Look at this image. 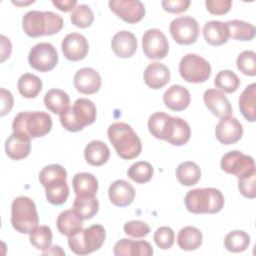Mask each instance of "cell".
<instances>
[{
  "label": "cell",
  "instance_id": "6da1fadb",
  "mask_svg": "<svg viewBox=\"0 0 256 256\" xmlns=\"http://www.w3.org/2000/svg\"><path fill=\"white\" fill-rule=\"evenodd\" d=\"M107 135L120 158L130 160L141 153V140L127 123L115 122L111 124L108 127Z\"/></svg>",
  "mask_w": 256,
  "mask_h": 256
},
{
  "label": "cell",
  "instance_id": "7a4b0ae2",
  "mask_svg": "<svg viewBox=\"0 0 256 256\" xmlns=\"http://www.w3.org/2000/svg\"><path fill=\"white\" fill-rule=\"evenodd\" d=\"M64 25L62 17L51 11L31 10L24 14L22 27L29 37H39L43 35H54L58 33Z\"/></svg>",
  "mask_w": 256,
  "mask_h": 256
},
{
  "label": "cell",
  "instance_id": "3957f363",
  "mask_svg": "<svg viewBox=\"0 0 256 256\" xmlns=\"http://www.w3.org/2000/svg\"><path fill=\"white\" fill-rule=\"evenodd\" d=\"M186 209L194 214H215L224 206V196L212 187L196 188L188 191L184 198Z\"/></svg>",
  "mask_w": 256,
  "mask_h": 256
},
{
  "label": "cell",
  "instance_id": "277c9868",
  "mask_svg": "<svg viewBox=\"0 0 256 256\" xmlns=\"http://www.w3.org/2000/svg\"><path fill=\"white\" fill-rule=\"evenodd\" d=\"M52 128L51 116L43 111H23L15 116L12 129L30 138H38L47 135Z\"/></svg>",
  "mask_w": 256,
  "mask_h": 256
},
{
  "label": "cell",
  "instance_id": "5b68a950",
  "mask_svg": "<svg viewBox=\"0 0 256 256\" xmlns=\"http://www.w3.org/2000/svg\"><path fill=\"white\" fill-rule=\"evenodd\" d=\"M96 120V106L86 98L77 99L72 107L60 115L61 125L70 132L82 130Z\"/></svg>",
  "mask_w": 256,
  "mask_h": 256
},
{
  "label": "cell",
  "instance_id": "8992f818",
  "mask_svg": "<svg viewBox=\"0 0 256 256\" xmlns=\"http://www.w3.org/2000/svg\"><path fill=\"white\" fill-rule=\"evenodd\" d=\"M39 222L34 201L25 196L16 197L11 204V224L22 234L30 233Z\"/></svg>",
  "mask_w": 256,
  "mask_h": 256
},
{
  "label": "cell",
  "instance_id": "52a82bcc",
  "mask_svg": "<svg viewBox=\"0 0 256 256\" xmlns=\"http://www.w3.org/2000/svg\"><path fill=\"white\" fill-rule=\"evenodd\" d=\"M105 237L106 233L104 227L100 224H94L69 236L68 245L73 253L77 255H87L101 248Z\"/></svg>",
  "mask_w": 256,
  "mask_h": 256
},
{
  "label": "cell",
  "instance_id": "ba28073f",
  "mask_svg": "<svg viewBox=\"0 0 256 256\" xmlns=\"http://www.w3.org/2000/svg\"><path fill=\"white\" fill-rule=\"evenodd\" d=\"M181 77L189 83H203L211 75V65L197 54H186L179 63Z\"/></svg>",
  "mask_w": 256,
  "mask_h": 256
},
{
  "label": "cell",
  "instance_id": "9c48e42d",
  "mask_svg": "<svg viewBox=\"0 0 256 256\" xmlns=\"http://www.w3.org/2000/svg\"><path fill=\"white\" fill-rule=\"evenodd\" d=\"M220 165L224 172L232 174L238 179L255 173L254 159L237 150L224 154L221 158Z\"/></svg>",
  "mask_w": 256,
  "mask_h": 256
},
{
  "label": "cell",
  "instance_id": "30bf717a",
  "mask_svg": "<svg viewBox=\"0 0 256 256\" xmlns=\"http://www.w3.org/2000/svg\"><path fill=\"white\" fill-rule=\"evenodd\" d=\"M190 136L191 129L185 120L167 115L160 131L159 139L165 140L174 146H182L189 141Z\"/></svg>",
  "mask_w": 256,
  "mask_h": 256
},
{
  "label": "cell",
  "instance_id": "8fae6325",
  "mask_svg": "<svg viewBox=\"0 0 256 256\" xmlns=\"http://www.w3.org/2000/svg\"><path fill=\"white\" fill-rule=\"evenodd\" d=\"M28 61L32 68L40 72H48L55 68L58 63L56 48L47 42L34 45L28 55Z\"/></svg>",
  "mask_w": 256,
  "mask_h": 256
},
{
  "label": "cell",
  "instance_id": "7c38bea8",
  "mask_svg": "<svg viewBox=\"0 0 256 256\" xmlns=\"http://www.w3.org/2000/svg\"><path fill=\"white\" fill-rule=\"evenodd\" d=\"M170 34L172 38L182 45L194 43L199 36L198 22L190 16H181L175 18L170 23Z\"/></svg>",
  "mask_w": 256,
  "mask_h": 256
},
{
  "label": "cell",
  "instance_id": "4fadbf2b",
  "mask_svg": "<svg viewBox=\"0 0 256 256\" xmlns=\"http://www.w3.org/2000/svg\"><path fill=\"white\" fill-rule=\"evenodd\" d=\"M142 48L145 56L152 60H160L167 56L169 43L159 29H148L142 37Z\"/></svg>",
  "mask_w": 256,
  "mask_h": 256
},
{
  "label": "cell",
  "instance_id": "5bb4252c",
  "mask_svg": "<svg viewBox=\"0 0 256 256\" xmlns=\"http://www.w3.org/2000/svg\"><path fill=\"white\" fill-rule=\"evenodd\" d=\"M108 4L114 14L130 24L141 21L145 16L144 4L139 0L109 1Z\"/></svg>",
  "mask_w": 256,
  "mask_h": 256
},
{
  "label": "cell",
  "instance_id": "9a60e30c",
  "mask_svg": "<svg viewBox=\"0 0 256 256\" xmlns=\"http://www.w3.org/2000/svg\"><path fill=\"white\" fill-rule=\"evenodd\" d=\"M61 49L66 59L70 61H80L87 56L89 44L82 34L70 33L62 40Z\"/></svg>",
  "mask_w": 256,
  "mask_h": 256
},
{
  "label": "cell",
  "instance_id": "2e32d148",
  "mask_svg": "<svg viewBox=\"0 0 256 256\" xmlns=\"http://www.w3.org/2000/svg\"><path fill=\"white\" fill-rule=\"evenodd\" d=\"M215 135L217 140L224 144L230 145L238 142L243 135L242 124L232 116L221 118L215 128Z\"/></svg>",
  "mask_w": 256,
  "mask_h": 256
},
{
  "label": "cell",
  "instance_id": "e0dca14e",
  "mask_svg": "<svg viewBox=\"0 0 256 256\" xmlns=\"http://www.w3.org/2000/svg\"><path fill=\"white\" fill-rule=\"evenodd\" d=\"M73 83L78 92L91 95L99 91L101 87V77L93 68L85 67L75 73Z\"/></svg>",
  "mask_w": 256,
  "mask_h": 256
},
{
  "label": "cell",
  "instance_id": "ac0fdd59",
  "mask_svg": "<svg viewBox=\"0 0 256 256\" xmlns=\"http://www.w3.org/2000/svg\"><path fill=\"white\" fill-rule=\"evenodd\" d=\"M203 101L206 107L218 118L230 116L232 106L227 97L217 89H208L203 94Z\"/></svg>",
  "mask_w": 256,
  "mask_h": 256
},
{
  "label": "cell",
  "instance_id": "d6986e66",
  "mask_svg": "<svg viewBox=\"0 0 256 256\" xmlns=\"http://www.w3.org/2000/svg\"><path fill=\"white\" fill-rule=\"evenodd\" d=\"M31 150V138L19 132H13L5 142V151L9 158L21 160L26 158Z\"/></svg>",
  "mask_w": 256,
  "mask_h": 256
},
{
  "label": "cell",
  "instance_id": "ffe728a7",
  "mask_svg": "<svg viewBox=\"0 0 256 256\" xmlns=\"http://www.w3.org/2000/svg\"><path fill=\"white\" fill-rule=\"evenodd\" d=\"M114 254L116 256H151L153 249L147 241L123 238L115 243Z\"/></svg>",
  "mask_w": 256,
  "mask_h": 256
},
{
  "label": "cell",
  "instance_id": "44dd1931",
  "mask_svg": "<svg viewBox=\"0 0 256 256\" xmlns=\"http://www.w3.org/2000/svg\"><path fill=\"white\" fill-rule=\"evenodd\" d=\"M134 187L125 180L114 181L108 190V195L111 203L118 207H126L130 205L135 198Z\"/></svg>",
  "mask_w": 256,
  "mask_h": 256
},
{
  "label": "cell",
  "instance_id": "7402d4cb",
  "mask_svg": "<svg viewBox=\"0 0 256 256\" xmlns=\"http://www.w3.org/2000/svg\"><path fill=\"white\" fill-rule=\"evenodd\" d=\"M111 47L116 56L121 58H128L136 52L137 39L133 33L122 30L113 36Z\"/></svg>",
  "mask_w": 256,
  "mask_h": 256
},
{
  "label": "cell",
  "instance_id": "603a6c76",
  "mask_svg": "<svg viewBox=\"0 0 256 256\" xmlns=\"http://www.w3.org/2000/svg\"><path fill=\"white\" fill-rule=\"evenodd\" d=\"M144 82L152 89H161L170 81V70L159 62L149 64L143 74Z\"/></svg>",
  "mask_w": 256,
  "mask_h": 256
},
{
  "label": "cell",
  "instance_id": "cb8c5ba5",
  "mask_svg": "<svg viewBox=\"0 0 256 256\" xmlns=\"http://www.w3.org/2000/svg\"><path fill=\"white\" fill-rule=\"evenodd\" d=\"M190 93L181 85H172L163 95V102L167 108L173 111H182L190 104Z\"/></svg>",
  "mask_w": 256,
  "mask_h": 256
},
{
  "label": "cell",
  "instance_id": "d4e9b609",
  "mask_svg": "<svg viewBox=\"0 0 256 256\" xmlns=\"http://www.w3.org/2000/svg\"><path fill=\"white\" fill-rule=\"evenodd\" d=\"M72 186L76 196L93 197L98 190V180L91 173L81 172L73 177Z\"/></svg>",
  "mask_w": 256,
  "mask_h": 256
},
{
  "label": "cell",
  "instance_id": "484cf974",
  "mask_svg": "<svg viewBox=\"0 0 256 256\" xmlns=\"http://www.w3.org/2000/svg\"><path fill=\"white\" fill-rule=\"evenodd\" d=\"M203 35L206 42L212 46L225 44L229 39V31L226 22L213 20L205 23Z\"/></svg>",
  "mask_w": 256,
  "mask_h": 256
},
{
  "label": "cell",
  "instance_id": "4316f807",
  "mask_svg": "<svg viewBox=\"0 0 256 256\" xmlns=\"http://www.w3.org/2000/svg\"><path fill=\"white\" fill-rule=\"evenodd\" d=\"M84 157L88 164L92 166H101L108 161L110 157V149L103 141L93 140L86 145Z\"/></svg>",
  "mask_w": 256,
  "mask_h": 256
},
{
  "label": "cell",
  "instance_id": "83f0119b",
  "mask_svg": "<svg viewBox=\"0 0 256 256\" xmlns=\"http://www.w3.org/2000/svg\"><path fill=\"white\" fill-rule=\"evenodd\" d=\"M83 220L71 209L61 212L56 221L58 231L65 236H72L82 230Z\"/></svg>",
  "mask_w": 256,
  "mask_h": 256
},
{
  "label": "cell",
  "instance_id": "f1b7e54d",
  "mask_svg": "<svg viewBox=\"0 0 256 256\" xmlns=\"http://www.w3.org/2000/svg\"><path fill=\"white\" fill-rule=\"evenodd\" d=\"M45 107L54 114L61 115L69 109L70 98L69 95L61 89H51L44 97Z\"/></svg>",
  "mask_w": 256,
  "mask_h": 256
},
{
  "label": "cell",
  "instance_id": "f546056e",
  "mask_svg": "<svg viewBox=\"0 0 256 256\" xmlns=\"http://www.w3.org/2000/svg\"><path fill=\"white\" fill-rule=\"evenodd\" d=\"M256 84L248 85L239 97V109L243 117L249 122H254L256 119Z\"/></svg>",
  "mask_w": 256,
  "mask_h": 256
},
{
  "label": "cell",
  "instance_id": "4dcf8cb0",
  "mask_svg": "<svg viewBox=\"0 0 256 256\" xmlns=\"http://www.w3.org/2000/svg\"><path fill=\"white\" fill-rule=\"evenodd\" d=\"M203 236L201 231L193 226L182 228L177 236L178 246L185 251H192L199 248L202 244Z\"/></svg>",
  "mask_w": 256,
  "mask_h": 256
},
{
  "label": "cell",
  "instance_id": "1f68e13d",
  "mask_svg": "<svg viewBox=\"0 0 256 256\" xmlns=\"http://www.w3.org/2000/svg\"><path fill=\"white\" fill-rule=\"evenodd\" d=\"M200 177L201 170L195 162L185 161L180 163L176 168V178L184 186L195 185L200 180Z\"/></svg>",
  "mask_w": 256,
  "mask_h": 256
},
{
  "label": "cell",
  "instance_id": "d6a6232c",
  "mask_svg": "<svg viewBox=\"0 0 256 256\" xmlns=\"http://www.w3.org/2000/svg\"><path fill=\"white\" fill-rule=\"evenodd\" d=\"M72 210L82 219L88 220L93 218L98 210H99V203L95 196L93 197H78L76 196Z\"/></svg>",
  "mask_w": 256,
  "mask_h": 256
},
{
  "label": "cell",
  "instance_id": "836d02e7",
  "mask_svg": "<svg viewBox=\"0 0 256 256\" xmlns=\"http://www.w3.org/2000/svg\"><path fill=\"white\" fill-rule=\"evenodd\" d=\"M19 93L25 98H35L42 90L41 79L31 73H25L20 76L17 83Z\"/></svg>",
  "mask_w": 256,
  "mask_h": 256
},
{
  "label": "cell",
  "instance_id": "e575fe53",
  "mask_svg": "<svg viewBox=\"0 0 256 256\" xmlns=\"http://www.w3.org/2000/svg\"><path fill=\"white\" fill-rule=\"evenodd\" d=\"M229 31V38L241 41H250L255 36V27L251 23L241 20H230L226 22Z\"/></svg>",
  "mask_w": 256,
  "mask_h": 256
},
{
  "label": "cell",
  "instance_id": "d590c367",
  "mask_svg": "<svg viewBox=\"0 0 256 256\" xmlns=\"http://www.w3.org/2000/svg\"><path fill=\"white\" fill-rule=\"evenodd\" d=\"M44 188L47 201L53 205L63 204L69 196V186L66 180H59L49 183Z\"/></svg>",
  "mask_w": 256,
  "mask_h": 256
},
{
  "label": "cell",
  "instance_id": "8d00e7d4",
  "mask_svg": "<svg viewBox=\"0 0 256 256\" xmlns=\"http://www.w3.org/2000/svg\"><path fill=\"white\" fill-rule=\"evenodd\" d=\"M250 244V236L242 230H234L229 232L224 239L225 248L234 253L245 251Z\"/></svg>",
  "mask_w": 256,
  "mask_h": 256
},
{
  "label": "cell",
  "instance_id": "74e56055",
  "mask_svg": "<svg viewBox=\"0 0 256 256\" xmlns=\"http://www.w3.org/2000/svg\"><path fill=\"white\" fill-rule=\"evenodd\" d=\"M29 240L36 249L45 251L52 243V231L46 225L36 226L29 233Z\"/></svg>",
  "mask_w": 256,
  "mask_h": 256
},
{
  "label": "cell",
  "instance_id": "f35d334b",
  "mask_svg": "<svg viewBox=\"0 0 256 256\" xmlns=\"http://www.w3.org/2000/svg\"><path fill=\"white\" fill-rule=\"evenodd\" d=\"M153 172V167L149 162L138 161L130 166L127 171V175L134 182L138 184H144L151 180Z\"/></svg>",
  "mask_w": 256,
  "mask_h": 256
},
{
  "label": "cell",
  "instance_id": "ab89813d",
  "mask_svg": "<svg viewBox=\"0 0 256 256\" xmlns=\"http://www.w3.org/2000/svg\"><path fill=\"white\" fill-rule=\"evenodd\" d=\"M214 85L226 93H233L238 89L240 79L231 70H221L214 79Z\"/></svg>",
  "mask_w": 256,
  "mask_h": 256
},
{
  "label": "cell",
  "instance_id": "60d3db41",
  "mask_svg": "<svg viewBox=\"0 0 256 256\" xmlns=\"http://www.w3.org/2000/svg\"><path fill=\"white\" fill-rule=\"evenodd\" d=\"M70 19L75 26L79 28H87L92 25L94 14L88 5L77 4L70 15Z\"/></svg>",
  "mask_w": 256,
  "mask_h": 256
},
{
  "label": "cell",
  "instance_id": "b9f144b4",
  "mask_svg": "<svg viewBox=\"0 0 256 256\" xmlns=\"http://www.w3.org/2000/svg\"><path fill=\"white\" fill-rule=\"evenodd\" d=\"M67 179V172L65 168L58 164H51L45 166L39 173V181L43 187L48 185L49 183L59 181V180H66Z\"/></svg>",
  "mask_w": 256,
  "mask_h": 256
},
{
  "label": "cell",
  "instance_id": "7bdbcfd3",
  "mask_svg": "<svg viewBox=\"0 0 256 256\" xmlns=\"http://www.w3.org/2000/svg\"><path fill=\"white\" fill-rule=\"evenodd\" d=\"M236 65L238 70L244 75L255 76L256 75V54L254 51L245 50L237 57Z\"/></svg>",
  "mask_w": 256,
  "mask_h": 256
},
{
  "label": "cell",
  "instance_id": "ee69618b",
  "mask_svg": "<svg viewBox=\"0 0 256 256\" xmlns=\"http://www.w3.org/2000/svg\"><path fill=\"white\" fill-rule=\"evenodd\" d=\"M153 238L160 249L166 250L171 248L174 243V231L168 226H162L154 232Z\"/></svg>",
  "mask_w": 256,
  "mask_h": 256
},
{
  "label": "cell",
  "instance_id": "f6af8a7d",
  "mask_svg": "<svg viewBox=\"0 0 256 256\" xmlns=\"http://www.w3.org/2000/svg\"><path fill=\"white\" fill-rule=\"evenodd\" d=\"M124 232L134 238H143L150 232V227L146 222L140 220H131L124 224Z\"/></svg>",
  "mask_w": 256,
  "mask_h": 256
},
{
  "label": "cell",
  "instance_id": "bcb514c9",
  "mask_svg": "<svg viewBox=\"0 0 256 256\" xmlns=\"http://www.w3.org/2000/svg\"><path fill=\"white\" fill-rule=\"evenodd\" d=\"M255 175L256 173L246 176L243 178H240L238 181V188L240 193L249 199H253L256 196V190H255Z\"/></svg>",
  "mask_w": 256,
  "mask_h": 256
},
{
  "label": "cell",
  "instance_id": "7dc6e473",
  "mask_svg": "<svg viewBox=\"0 0 256 256\" xmlns=\"http://www.w3.org/2000/svg\"><path fill=\"white\" fill-rule=\"evenodd\" d=\"M207 10L213 15H224L228 13L232 6L231 0H207L205 2Z\"/></svg>",
  "mask_w": 256,
  "mask_h": 256
},
{
  "label": "cell",
  "instance_id": "c3c4849f",
  "mask_svg": "<svg viewBox=\"0 0 256 256\" xmlns=\"http://www.w3.org/2000/svg\"><path fill=\"white\" fill-rule=\"evenodd\" d=\"M190 3L189 0H164L161 5L169 13H182L188 9Z\"/></svg>",
  "mask_w": 256,
  "mask_h": 256
},
{
  "label": "cell",
  "instance_id": "681fc988",
  "mask_svg": "<svg viewBox=\"0 0 256 256\" xmlns=\"http://www.w3.org/2000/svg\"><path fill=\"white\" fill-rule=\"evenodd\" d=\"M1 95V116H5L13 107V96L10 91L1 88L0 89Z\"/></svg>",
  "mask_w": 256,
  "mask_h": 256
},
{
  "label": "cell",
  "instance_id": "f907efd6",
  "mask_svg": "<svg viewBox=\"0 0 256 256\" xmlns=\"http://www.w3.org/2000/svg\"><path fill=\"white\" fill-rule=\"evenodd\" d=\"M52 4L57 7L60 11H63V12H68V11H73V9L76 7L77 5V1L75 0H62V1H55L53 0L52 1Z\"/></svg>",
  "mask_w": 256,
  "mask_h": 256
}]
</instances>
